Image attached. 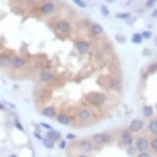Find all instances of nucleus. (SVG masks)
Masks as SVG:
<instances>
[{
	"mask_svg": "<svg viewBox=\"0 0 157 157\" xmlns=\"http://www.w3.org/2000/svg\"><path fill=\"white\" fill-rule=\"evenodd\" d=\"M74 117H76V121H78L76 125H79V126L92 125V123L96 121V116L92 114V109H87V107H78Z\"/></svg>",
	"mask_w": 157,
	"mask_h": 157,
	"instance_id": "obj_1",
	"label": "nucleus"
},
{
	"mask_svg": "<svg viewBox=\"0 0 157 157\" xmlns=\"http://www.w3.org/2000/svg\"><path fill=\"white\" fill-rule=\"evenodd\" d=\"M107 94H101V92H89L85 96V101L89 107H96V109H103V105L107 103Z\"/></svg>",
	"mask_w": 157,
	"mask_h": 157,
	"instance_id": "obj_2",
	"label": "nucleus"
},
{
	"mask_svg": "<svg viewBox=\"0 0 157 157\" xmlns=\"http://www.w3.org/2000/svg\"><path fill=\"white\" fill-rule=\"evenodd\" d=\"M52 29H54L56 34L67 36V34H71V31H72V24H71V20H67V18H60V20H56V22L52 24Z\"/></svg>",
	"mask_w": 157,
	"mask_h": 157,
	"instance_id": "obj_3",
	"label": "nucleus"
},
{
	"mask_svg": "<svg viewBox=\"0 0 157 157\" xmlns=\"http://www.w3.org/2000/svg\"><path fill=\"white\" fill-rule=\"evenodd\" d=\"M38 11H40L42 16H52L58 11V4L54 0H42L38 4Z\"/></svg>",
	"mask_w": 157,
	"mask_h": 157,
	"instance_id": "obj_4",
	"label": "nucleus"
},
{
	"mask_svg": "<svg viewBox=\"0 0 157 157\" xmlns=\"http://www.w3.org/2000/svg\"><path fill=\"white\" fill-rule=\"evenodd\" d=\"M38 79H40V83H44V85H52V83L56 81V72H54L51 67H44V69H40V72H38Z\"/></svg>",
	"mask_w": 157,
	"mask_h": 157,
	"instance_id": "obj_5",
	"label": "nucleus"
},
{
	"mask_svg": "<svg viewBox=\"0 0 157 157\" xmlns=\"http://www.w3.org/2000/svg\"><path fill=\"white\" fill-rule=\"evenodd\" d=\"M112 134L110 132H99V134H96V136H92L90 137V141L94 143V146H105V144H109L110 141H112V137H110Z\"/></svg>",
	"mask_w": 157,
	"mask_h": 157,
	"instance_id": "obj_6",
	"label": "nucleus"
},
{
	"mask_svg": "<svg viewBox=\"0 0 157 157\" xmlns=\"http://www.w3.org/2000/svg\"><path fill=\"white\" fill-rule=\"evenodd\" d=\"M74 49L78 51L79 56H85V54H90L92 52V44L87 42V40H76L74 42Z\"/></svg>",
	"mask_w": 157,
	"mask_h": 157,
	"instance_id": "obj_7",
	"label": "nucleus"
},
{
	"mask_svg": "<svg viewBox=\"0 0 157 157\" xmlns=\"http://www.w3.org/2000/svg\"><path fill=\"white\" fill-rule=\"evenodd\" d=\"M72 148H78L79 152H83V154H90V152H94L96 146L90 139H79V141H76V144Z\"/></svg>",
	"mask_w": 157,
	"mask_h": 157,
	"instance_id": "obj_8",
	"label": "nucleus"
},
{
	"mask_svg": "<svg viewBox=\"0 0 157 157\" xmlns=\"http://www.w3.org/2000/svg\"><path fill=\"white\" fill-rule=\"evenodd\" d=\"M134 141H136V137H134V132H132L130 128H125V130H121V134H119V143H121L123 146L134 144Z\"/></svg>",
	"mask_w": 157,
	"mask_h": 157,
	"instance_id": "obj_9",
	"label": "nucleus"
},
{
	"mask_svg": "<svg viewBox=\"0 0 157 157\" xmlns=\"http://www.w3.org/2000/svg\"><path fill=\"white\" fill-rule=\"evenodd\" d=\"M29 65V58L27 56H22V54H16L13 56V60H11V67L13 69H25Z\"/></svg>",
	"mask_w": 157,
	"mask_h": 157,
	"instance_id": "obj_10",
	"label": "nucleus"
},
{
	"mask_svg": "<svg viewBox=\"0 0 157 157\" xmlns=\"http://www.w3.org/2000/svg\"><path fill=\"white\" fill-rule=\"evenodd\" d=\"M134 144H136L137 152H150V139H148V137H144V136L136 137Z\"/></svg>",
	"mask_w": 157,
	"mask_h": 157,
	"instance_id": "obj_11",
	"label": "nucleus"
},
{
	"mask_svg": "<svg viewBox=\"0 0 157 157\" xmlns=\"http://www.w3.org/2000/svg\"><path fill=\"white\" fill-rule=\"evenodd\" d=\"M58 123H62V125H74V117H72V114H69V112H58L56 114V117H54Z\"/></svg>",
	"mask_w": 157,
	"mask_h": 157,
	"instance_id": "obj_12",
	"label": "nucleus"
},
{
	"mask_svg": "<svg viewBox=\"0 0 157 157\" xmlns=\"http://www.w3.org/2000/svg\"><path fill=\"white\" fill-rule=\"evenodd\" d=\"M103 27H101V24H96V22H92V25L89 27V36L90 38H94V40H99L101 36H103Z\"/></svg>",
	"mask_w": 157,
	"mask_h": 157,
	"instance_id": "obj_13",
	"label": "nucleus"
},
{
	"mask_svg": "<svg viewBox=\"0 0 157 157\" xmlns=\"http://www.w3.org/2000/svg\"><path fill=\"white\" fill-rule=\"evenodd\" d=\"M98 85L105 90H112V76H99L98 78Z\"/></svg>",
	"mask_w": 157,
	"mask_h": 157,
	"instance_id": "obj_14",
	"label": "nucleus"
},
{
	"mask_svg": "<svg viewBox=\"0 0 157 157\" xmlns=\"http://www.w3.org/2000/svg\"><path fill=\"white\" fill-rule=\"evenodd\" d=\"M40 114H42L44 117H52V119H54L58 112H56V107H52V105H45V107L40 109Z\"/></svg>",
	"mask_w": 157,
	"mask_h": 157,
	"instance_id": "obj_15",
	"label": "nucleus"
},
{
	"mask_svg": "<svg viewBox=\"0 0 157 157\" xmlns=\"http://www.w3.org/2000/svg\"><path fill=\"white\" fill-rule=\"evenodd\" d=\"M11 60H13V56L9 52H0V67L2 69H9L11 67Z\"/></svg>",
	"mask_w": 157,
	"mask_h": 157,
	"instance_id": "obj_16",
	"label": "nucleus"
},
{
	"mask_svg": "<svg viewBox=\"0 0 157 157\" xmlns=\"http://www.w3.org/2000/svg\"><path fill=\"white\" fill-rule=\"evenodd\" d=\"M134 134H137V132H141L143 128H144V121L143 119H134L132 123H130V126H128Z\"/></svg>",
	"mask_w": 157,
	"mask_h": 157,
	"instance_id": "obj_17",
	"label": "nucleus"
},
{
	"mask_svg": "<svg viewBox=\"0 0 157 157\" xmlns=\"http://www.w3.org/2000/svg\"><path fill=\"white\" fill-rule=\"evenodd\" d=\"M45 137L51 139V141H60V139H62V134H60V132H56V130H49Z\"/></svg>",
	"mask_w": 157,
	"mask_h": 157,
	"instance_id": "obj_18",
	"label": "nucleus"
},
{
	"mask_svg": "<svg viewBox=\"0 0 157 157\" xmlns=\"http://www.w3.org/2000/svg\"><path fill=\"white\" fill-rule=\"evenodd\" d=\"M148 132H150L152 136H157V119H150V123H148Z\"/></svg>",
	"mask_w": 157,
	"mask_h": 157,
	"instance_id": "obj_19",
	"label": "nucleus"
},
{
	"mask_svg": "<svg viewBox=\"0 0 157 157\" xmlns=\"http://www.w3.org/2000/svg\"><path fill=\"white\" fill-rule=\"evenodd\" d=\"M125 152L130 157H136V155H137V148H136V144H128V146H125Z\"/></svg>",
	"mask_w": 157,
	"mask_h": 157,
	"instance_id": "obj_20",
	"label": "nucleus"
},
{
	"mask_svg": "<svg viewBox=\"0 0 157 157\" xmlns=\"http://www.w3.org/2000/svg\"><path fill=\"white\" fill-rule=\"evenodd\" d=\"M150 152L152 154H157V136H154L150 139Z\"/></svg>",
	"mask_w": 157,
	"mask_h": 157,
	"instance_id": "obj_21",
	"label": "nucleus"
},
{
	"mask_svg": "<svg viewBox=\"0 0 157 157\" xmlns=\"http://www.w3.org/2000/svg\"><path fill=\"white\" fill-rule=\"evenodd\" d=\"M143 116H144L146 119H152V116H154V110H152V107H144V109H143Z\"/></svg>",
	"mask_w": 157,
	"mask_h": 157,
	"instance_id": "obj_22",
	"label": "nucleus"
},
{
	"mask_svg": "<svg viewBox=\"0 0 157 157\" xmlns=\"http://www.w3.org/2000/svg\"><path fill=\"white\" fill-rule=\"evenodd\" d=\"M134 44H141L143 42V36H141V33H136V34H132V38H130Z\"/></svg>",
	"mask_w": 157,
	"mask_h": 157,
	"instance_id": "obj_23",
	"label": "nucleus"
},
{
	"mask_svg": "<svg viewBox=\"0 0 157 157\" xmlns=\"http://www.w3.org/2000/svg\"><path fill=\"white\" fill-rule=\"evenodd\" d=\"M42 141H44V144H45L47 148H52V146H54V141H51V139H47V137H44Z\"/></svg>",
	"mask_w": 157,
	"mask_h": 157,
	"instance_id": "obj_24",
	"label": "nucleus"
},
{
	"mask_svg": "<svg viewBox=\"0 0 157 157\" xmlns=\"http://www.w3.org/2000/svg\"><path fill=\"white\" fill-rule=\"evenodd\" d=\"M117 18H121V20H132V18H130V15H128V13H117Z\"/></svg>",
	"mask_w": 157,
	"mask_h": 157,
	"instance_id": "obj_25",
	"label": "nucleus"
},
{
	"mask_svg": "<svg viewBox=\"0 0 157 157\" xmlns=\"http://www.w3.org/2000/svg\"><path fill=\"white\" fill-rule=\"evenodd\" d=\"M136 157H154V155H152V152H137Z\"/></svg>",
	"mask_w": 157,
	"mask_h": 157,
	"instance_id": "obj_26",
	"label": "nucleus"
},
{
	"mask_svg": "<svg viewBox=\"0 0 157 157\" xmlns=\"http://www.w3.org/2000/svg\"><path fill=\"white\" fill-rule=\"evenodd\" d=\"M157 0H146V4H144V9H150V7H154V4H155Z\"/></svg>",
	"mask_w": 157,
	"mask_h": 157,
	"instance_id": "obj_27",
	"label": "nucleus"
},
{
	"mask_svg": "<svg viewBox=\"0 0 157 157\" xmlns=\"http://www.w3.org/2000/svg\"><path fill=\"white\" fill-rule=\"evenodd\" d=\"M65 139H67V141H71V143H74V141H76V136L71 132V134H67V136H65Z\"/></svg>",
	"mask_w": 157,
	"mask_h": 157,
	"instance_id": "obj_28",
	"label": "nucleus"
},
{
	"mask_svg": "<svg viewBox=\"0 0 157 157\" xmlns=\"http://www.w3.org/2000/svg\"><path fill=\"white\" fill-rule=\"evenodd\" d=\"M99 11H101V15H103V16H109V7H107V6H101V7H99Z\"/></svg>",
	"mask_w": 157,
	"mask_h": 157,
	"instance_id": "obj_29",
	"label": "nucleus"
},
{
	"mask_svg": "<svg viewBox=\"0 0 157 157\" xmlns=\"http://www.w3.org/2000/svg\"><path fill=\"white\" fill-rule=\"evenodd\" d=\"M141 36H143V40H148V38H152V33L150 31H143Z\"/></svg>",
	"mask_w": 157,
	"mask_h": 157,
	"instance_id": "obj_30",
	"label": "nucleus"
},
{
	"mask_svg": "<svg viewBox=\"0 0 157 157\" xmlns=\"http://www.w3.org/2000/svg\"><path fill=\"white\" fill-rule=\"evenodd\" d=\"M116 40H117L119 44H125V42H126V38L123 36V34H117V36H116Z\"/></svg>",
	"mask_w": 157,
	"mask_h": 157,
	"instance_id": "obj_31",
	"label": "nucleus"
},
{
	"mask_svg": "<svg viewBox=\"0 0 157 157\" xmlns=\"http://www.w3.org/2000/svg\"><path fill=\"white\" fill-rule=\"evenodd\" d=\"M72 2H74L76 6H79V7H87V4H85L83 0H72Z\"/></svg>",
	"mask_w": 157,
	"mask_h": 157,
	"instance_id": "obj_32",
	"label": "nucleus"
},
{
	"mask_svg": "<svg viewBox=\"0 0 157 157\" xmlns=\"http://www.w3.org/2000/svg\"><path fill=\"white\" fill-rule=\"evenodd\" d=\"M15 125H16V128H18V130H22V132H24V126L20 125V121H15Z\"/></svg>",
	"mask_w": 157,
	"mask_h": 157,
	"instance_id": "obj_33",
	"label": "nucleus"
},
{
	"mask_svg": "<svg viewBox=\"0 0 157 157\" xmlns=\"http://www.w3.org/2000/svg\"><path fill=\"white\" fill-rule=\"evenodd\" d=\"M143 56H150V49H144L143 51Z\"/></svg>",
	"mask_w": 157,
	"mask_h": 157,
	"instance_id": "obj_34",
	"label": "nucleus"
},
{
	"mask_svg": "<svg viewBox=\"0 0 157 157\" xmlns=\"http://www.w3.org/2000/svg\"><path fill=\"white\" fill-rule=\"evenodd\" d=\"M65 146H67V143L63 141V139H60V148H65Z\"/></svg>",
	"mask_w": 157,
	"mask_h": 157,
	"instance_id": "obj_35",
	"label": "nucleus"
},
{
	"mask_svg": "<svg viewBox=\"0 0 157 157\" xmlns=\"http://www.w3.org/2000/svg\"><path fill=\"white\" fill-rule=\"evenodd\" d=\"M152 16H154V18H157V9H154V11H152Z\"/></svg>",
	"mask_w": 157,
	"mask_h": 157,
	"instance_id": "obj_36",
	"label": "nucleus"
},
{
	"mask_svg": "<svg viewBox=\"0 0 157 157\" xmlns=\"http://www.w3.org/2000/svg\"><path fill=\"white\" fill-rule=\"evenodd\" d=\"M78 157H90V155H89V154H79Z\"/></svg>",
	"mask_w": 157,
	"mask_h": 157,
	"instance_id": "obj_37",
	"label": "nucleus"
},
{
	"mask_svg": "<svg viewBox=\"0 0 157 157\" xmlns=\"http://www.w3.org/2000/svg\"><path fill=\"white\" fill-rule=\"evenodd\" d=\"M0 110H4V103H0Z\"/></svg>",
	"mask_w": 157,
	"mask_h": 157,
	"instance_id": "obj_38",
	"label": "nucleus"
},
{
	"mask_svg": "<svg viewBox=\"0 0 157 157\" xmlns=\"http://www.w3.org/2000/svg\"><path fill=\"white\" fill-rule=\"evenodd\" d=\"M107 2H109V4H112V2H114V0H107Z\"/></svg>",
	"mask_w": 157,
	"mask_h": 157,
	"instance_id": "obj_39",
	"label": "nucleus"
},
{
	"mask_svg": "<svg viewBox=\"0 0 157 157\" xmlns=\"http://www.w3.org/2000/svg\"><path fill=\"white\" fill-rule=\"evenodd\" d=\"M9 157H16V155H9Z\"/></svg>",
	"mask_w": 157,
	"mask_h": 157,
	"instance_id": "obj_40",
	"label": "nucleus"
},
{
	"mask_svg": "<svg viewBox=\"0 0 157 157\" xmlns=\"http://www.w3.org/2000/svg\"><path fill=\"white\" fill-rule=\"evenodd\" d=\"M155 44H157V38H155Z\"/></svg>",
	"mask_w": 157,
	"mask_h": 157,
	"instance_id": "obj_41",
	"label": "nucleus"
},
{
	"mask_svg": "<svg viewBox=\"0 0 157 157\" xmlns=\"http://www.w3.org/2000/svg\"><path fill=\"white\" fill-rule=\"evenodd\" d=\"M155 110H157V105H155Z\"/></svg>",
	"mask_w": 157,
	"mask_h": 157,
	"instance_id": "obj_42",
	"label": "nucleus"
},
{
	"mask_svg": "<svg viewBox=\"0 0 157 157\" xmlns=\"http://www.w3.org/2000/svg\"><path fill=\"white\" fill-rule=\"evenodd\" d=\"M155 119H157V117H155Z\"/></svg>",
	"mask_w": 157,
	"mask_h": 157,
	"instance_id": "obj_43",
	"label": "nucleus"
}]
</instances>
